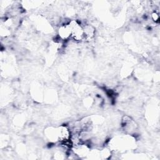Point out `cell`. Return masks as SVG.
<instances>
[{
  "label": "cell",
  "instance_id": "6da1fadb",
  "mask_svg": "<svg viewBox=\"0 0 160 160\" xmlns=\"http://www.w3.org/2000/svg\"><path fill=\"white\" fill-rule=\"evenodd\" d=\"M68 24L71 29V38L76 41H81L84 39L83 26L77 21L71 20Z\"/></svg>",
  "mask_w": 160,
  "mask_h": 160
},
{
  "label": "cell",
  "instance_id": "7a4b0ae2",
  "mask_svg": "<svg viewBox=\"0 0 160 160\" xmlns=\"http://www.w3.org/2000/svg\"><path fill=\"white\" fill-rule=\"evenodd\" d=\"M57 129L58 140L61 142H64L71 139V131L66 126H61Z\"/></svg>",
  "mask_w": 160,
  "mask_h": 160
},
{
  "label": "cell",
  "instance_id": "3957f363",
  "mask_svg": "<svg viewBox=\"0 0 160 160\" xmlns=\"http://www.w3.org/2000/svg\"><path fill=\"white\" fill-rule=\"evenodd\" d=\"M58 36L62 40H67L71 38V29L68 23L61 25L58 29Z\"/></svg>",
  "mask_w": 160,
  "mask_h": 160
},
{
  "label": "cell",
  "instance_id": "277c9868",
  "mask_svg": "<svg viewBox=\"0 0 160 160\" xmlns=\"http://www.w3.org/2000/svg\"><path fill=\"white\" fill-rule=\"evenodd\" d=\"M84 29V39L86 41H91L95 35V29L93 26L87 24L83 26Z\"/></svg>",
  "mask_w": 160,
  "mask_h": 160
},
{
  "label": "cell",
  "instance_id": "5b68a950",
  "mask_svg": "<svg viewBox=\"0 0 160 160\" xmlns=\"http://www.w3.org/2000/svg\"><path fill=\"white\" fill-rule=\"evenodd\" d=\"M151 18L152 19V20L154 21V22H158L159 21V14L156 12H153L152 14H151Z\"/></svg>",
  "mask_w": 160,
  "mask_h": 160
}]
</instances>
